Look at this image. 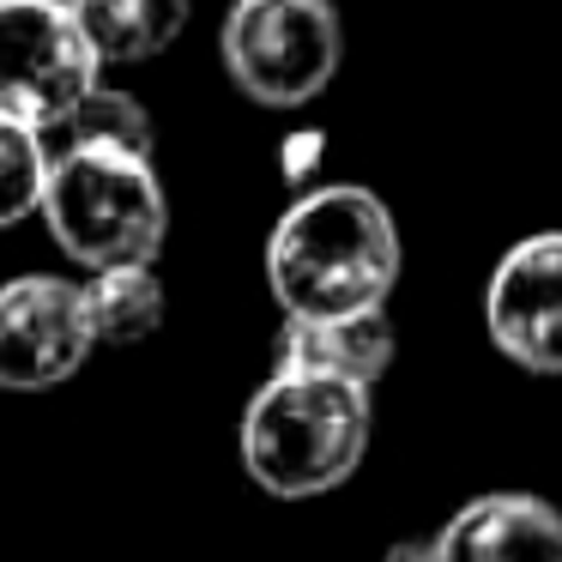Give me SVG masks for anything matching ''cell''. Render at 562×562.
I'll use <instances>...</instances> for the list:
<instances>
[{
	"instance_id": "cell-8",
	"label": "cell",
	"mask_w": 562,
	"mask_h": 562,
	"mask_svg": "<svg viewBox=\"0 0 562 562\" xmlns=\"http://www.w3.org/2000/svg\"><path fill=\"white\" fill-rule=\"evenodd\" d=\"M424 562H562V508L532 490H490L424 538Z\"/></svg>"
},
{
	"instance_id": "cell-1",
	"label": "cell",
	"mask_w": 562,
	"mask_h": 562,
	"mask_svg": "<svg viewBox=\"0 0 562 562\" xmlns=\"http://www.w3.org/2000/svg\"><path fill=\"white\" fill-rule=\"evenodd\" d=\"M272 303L296 321L381 308L400 284V224L375 188L333 182L291 200L267 236Z\"/></svg>"
},
{
	"instance_id": "cell-13",
	"label": "cell",
	"mask_w": 562,
	"mask_h": 562,
	"mask_svg": "<svg viewBox=\"0 0 562 562\" xmlns=\"http://www.w3.org/2000/svg\"><path fill=\"white\" fill-rule=\"evenodd\" d=\"M43 176H49V139L13 115H0V231L37 212Z\"/></svg>"
},
{
	"instance_id": "cell-7",
	"label": "cell",
	"mask_w": 562,
	"mask_h": 562,
	"mask_svg": "<svg viewBox=\"0 0 562 562\" xmlns=\"http://www.w3.org/2000/svg\"><path fill=\"white\" fill-rule=\"evenodd\" d=\"M484 327L526 375H562V231H538L496 260Z\"/></svg>"
},
{
	"instance_id": "cell-2",
	"label": "cell",
	"mask_w": 562,
	"mask_h": 562,
	"mask_svg": "<svg viewBox=\"0 0 562 562\" xmlns=\"http://www.w3.org/2000/svg\"><path fill=\"white\" fill-rule=\"evenodd\" d=\"M243 472L279 502L339 490L369 453V387L308 369H272L236 429Z\"/></svg>"
},
{
	"instance_id": "cell-5",
	"label": "cell",
	"mask_w": 562,
	"mask_h": 562,
	"mask_svg": "<svg viewBox=\"0 0 562 562\" xmlns=\"http://www.w3.org/2000/svg\"><path fill=\"white\" fill-rule=\"evenodd\" d=\"M98 74L103 67L67 0H0V115L49 139Z\"/></svg>"
},
{
	"instance_id": "cell-11",
	"label": "cell",
	"mask_w": 562,
	"mask_h": 562,
	"mask_svg": "<svg viewBox=\"0 0 562 562\" xmlns=\"http://www.w3.org/2000/svg\"><path fill=\"white\" fill-rule=\"evenodd\" d=\"M79 291H86V321H91V339L98 345L151 339V333L164 327V308H170L151 260H139V267H103V272H91V284H79Z\"/></svg>"
},
{
	"instance_id": "cell-12",
	"label": "cell",
	"mask_w": 562,
	"mask_h": 562,
	"mask_svg": "<svg viewBox=\"0 0 562 562\" xmlns=\"http://www.w3.org/2000/svg\"><path fill=\"white\" fill-rule=\"evenodd\" d=\"M49 139H61V146H122V151H146L151 158V115L134 91H115L98 79Z\"/></svg>"
},
{
	"instance_id": "cell-9",
	"label": "cell",
	"mask_w": 562,
	"mask_h": 562,
	"mask_svg": "<svg viewBox=\"0 0 562 562\" xmlns=\"http://www.w3.org/2000/svg\"><path fill=\"white\" fill-rule=\"evenodd\" d=\"M393 363V321L387 308H357V315H284L279 333V369H308V375H339L357 387H375Z\"/></svg>"
},
{
	"instance_id": "cell-3",
	"label": "cell",
	"mask_w": 562,
	"mask_h": 562,
	"mask_svg": "<svg viewBox=\"0 0 562 562\" xmlns=\"http://www.w3.org/2000/svg\"><path fill=\"white\" fill-rule=\"evenodd\" d=\"M37 212L61 243V255L86 272L158 260L164 236H170V200H164L158 170H151L146 151L122 146L49 151Z\"/></svg>"
},
{
	"instance_id": "cell-6",
	"label": "cell",
	"mask_w": 562,
	"mask_h": 562,
	"mask_svg": "<svg viewBox=\"0 0 562 562\" xmlns=\"http://www.w3.org/2000/svg\"><path fill=\"white\" fill-rule=\"evenodd\" d=\"M98 351L86 321V291L55 272H25L0 284V387L43 393L61 387Z\"/></svg>"
},
{
	"instance_id": "cell-10",
	"label": "cell",
	"mask_w": 562,
	"mask_h": 562,
	"mask_svg": "<svg viewBox=\"0 0 562 562\" xmlns=\"http://www.w3.org/2000/svg\"><path fill=\"white\" fill-rule=\"evenodd\" d=\"M98 67L158 61L188 31V0H67Z\"/></svg>"
},
{
	"instance_id": "cell-4",
	"label": "cell",
	"mask_w": 562,
	"mask_h": 562,
	"mask_svg": "<svg viewBox=\"0 0 562 562\" xmlns=\"http://www.w3.org/2000/svg\"><path fill=\"white\" fill-rule=\"evenodd\" d=\"M218 55L236 91L260 110H303L339 74L345 31L333 0H236Z\"/></svg>"
}]
</instances>
